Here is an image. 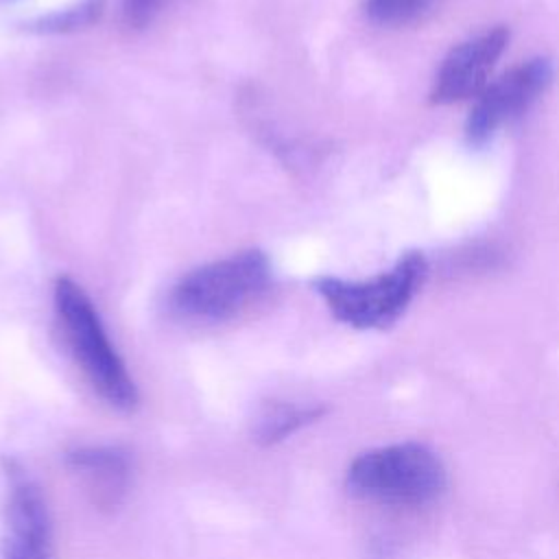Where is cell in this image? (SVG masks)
<instances>
[{
  "instance_id": "obj_12",
  "label": "cell",
  "mask_w": 559,
  "mask_h": 559,
  "mask_svg": "<svg viewBox=\"0 0 559 559\" xmlns=\"http://www.w3.org/2000/svg\"><path fill=\"white\" fill-rule=\"evenodd\" d=\"M173 0H122V17L131 28L148 26Z\"/></svg>"
},
{
  "instance_id": "obj_8",
  "label": "cell",
  "mask_w": 559,
  "mask_h": 559,
  "mask_svg": "<svg viewBox=\"0 0 559 559\" xmlns=\"http://www.w3.org/2000/svg\"><path fill=\"white\" fill-rule=\"evenodd\" d=\"M68 467L79 474L98 507H116L127 493L131 463L118 445H81L66 454Z\"/></svg>"
},
{
  "instance_id": "obj_9",
  "label": "cell",
  "mask_w": 559,
  "mask_h": 559,
  "mask_svg": "<svg viewBox=\"0 0 559 559\" xmlns=\"http://www.w3.org/2000/svg\"><path fill=\"white\" fill-rule=\"evenodd\" d=\"M325 415V406L321 404H288V402H271L262 411H258L253 421V439L262 445H273L312 421Z\"/></svg>"
},
{
  "instance_id": "obj_10",
  "label": "cell",
  "mask_w": 559,
  "mask_h": 559,
  "mask_svg": "<svg viewBox=\"0 0 559 559\" xmlns=\"http://www.w3.org/2000/svg\"><path fill=\"white\" fill-rule=\"evenodd\" d=\"M439 0H365L371 22L382 26H406L426 15Z\"/></svg>"
},
{
  "instance_id": "obj_5",
  "label": "cell",
  "mask_w": 559,
  "mask_h": 559,
  "mask_svg": "<svg viewBox=\"0 0 559 559\" xmlns=\"http://www.w3.org/2000/svg\"><path fill=\"white\" fill-rule=\"evenodd\" d=\"M2 469L7 500L0 559H55L52 520L39 485L13 459H4Z\"/></svg>"
},
{
  "instance_id": "obj_7",
  "label": "cell",
  "mask_w": 559,
  "mask_h": 559,
  "mask_svg": "<svg viewBox=\"0 0 559 559\" xmlns=\"http://www.w3.org/2000/svg\"><path fill=\"white\" fill-rule=\"evenodd\" d=\"M509 44V28L493 26L454 46L435 76L430 90L432 105H454L478 96L489 83V74Z\"/></svg>"
},
{
  "instance_id": "obj_3",
  "label": "cell",
  "mask_w": 559,
  "mask_h": 559,
  "mask_svg": "<svg viewBox=\"0 0 559 559\" xmlns=\"http://www.w3.org/2000/svg\"><path fill=\"white\" fill-rule=\"evenodd\" d=\"M426 273L428 262L424 253L408 251L386 273L360 282L319 277L314 290L341 323L356 330H384L406 312Z\"/></svg>"
},
{
  "instance_id": "obj_4",
  "label": "cell",
  "mask_w": 559,
  "mask_h": 559,
  "mask_svg": "<svg viewBox=\"0 0 559 559\" xmlns=\"http://www.w3.org/2000/svg\"><path fill=\"white\" fill-rule=\"evenodd\" d=\"M269 277L262 251H240L183 275L170 293V308L190 321H225L258 299Z\"/></svg>"
},
{
  "instance_id": "obj_1",
  "label": "cell",
  "mask_w": 559,
  "mask_h": 559,
  "mask_svg": "<svg viewBox=\"0 0 559 559\" xmlns=\"http://www.w3.org/2000/svg\"><path fill=\"white\" fill-rule=\"evenodd\" d=\"M55 308L68 345L94 391L109 406L133 411L140 402L138 386L83 288L70 277H59L55 284Z\"/></svg>"
},
{
  "instance_id": "obj_2",
  "label": "cell",
  "mask_w": 559,
  "mask_h": 559,
  "mask_svg": "<svg viewBox=\"0 0 559 559\" xmlns=\"http://www.w3.org/2000/svg\"><path fill=\"white\" fill-rule=\"evenodd\" d=\"M347 489L384 504H426L448 485L441 459L415 441L360 452L347 467Z\"/></svg>"
},
{
  "instance_id": "obj_11",
  "label": "cell",
  "mask_w": 559,
  "mask_h": 559,
  "mask_svg": "<svg viewBox=\"0 0 559 559\" xmlns=\"http://www.w3.org/2000/svg\"><path fill=\"white\" fill-rule=\"evenodd\" d=\"M98 11H100V0H87L81 7L68 9L63 13H52L44 17L39 24L44 31H68V28L90 24L98 15Z\"/></svg>"
},
{
  "instance_id": "obj_6",
  "label": "cell",
  "mask_w": 559,
  "mask_h": 559,
  "mask_svg": "<svg viewBox=\"0 0 559 559\" xmlns=\"http://www.w3.org/2000/svg\"><path fill=\"white\" fill-rule=\"evenodd\" d=\"M555 66L546 57H533L489 83L476 98L467 120L469 144H485L493 133L522 116L552 83Z\"/></svg>"
}]
</instances>
